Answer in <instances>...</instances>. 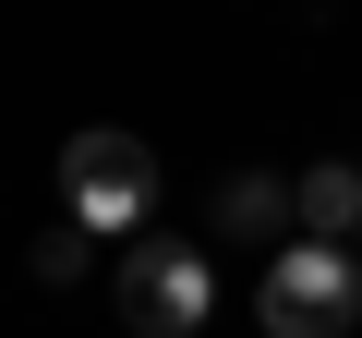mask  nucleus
<instances>
[{
	"instance_id": "2",
	"label": "nucleus",
	"mask_w": 362,
	"mask_h": 338,
	"mask_svg": "<svg viewBox=\"0 0 362 338\" xmlns=\"http://www.w3.org/2000/svg\"><path fill=\"white\" fill-rule=\"evenodd\" d=\"M61 218H85L97 242H133L145 218H157V145L145 133H73L61 145Z\"/></svg>"
},
{
	"instance_id": "6",
	"label": "nucleus",
	"mask_w": 362,
	"mask_h": 338,
	"mask_svg": "<svg viewBox=\"0 0 362 338\" xmlns=\"http://www.w3.org/2000/svg\"><path fill=\"white\" fill-rule=\"evenodd\" d=\"M85 242H97V230H85V218H61V230L37 242V278H49V290H73V278H85Z\"/></svg>"
},
{
	"instance_id": "5",
	"label": "nucleus",
	"mask_w": 362,
	"mask_h": 338,
	"mask_svg": "<svg viewBox=\"0 0 362 338\" xmlns=\"http://www.w3.org/2000/svg\"><path fill=\"white\" fill-rule=\"evenodd\" d=\"M218 218H230V242H266V230H302V194L278 182V169H242Z\"/></svg>"
},
{
	"instance_id": "3",
	"label": "nucleus",
	"mask_w": 362,
	"mask_h": 338,
	"mask_svg": "<svg viewBox=\"0 0 362 338\" xmlns=\"http://www.w3.org/2000/svg\"><path fill=\"white\" fill-rule=\"evenodd\" d=\"M218 314V266L194 242H133L121 254V326L133 338H194Z\"/></svg>"
},
{
	"instance_id": "1",
	"label": "nucleus",
	"mask_w": 362,
	"mask_h": 338,
	"mask_svg": "<svg viewBox=\"0 0 362 338\" xmlns=\"http://www.w3.org/2000/svg\"><path fill=\"white\" fill-rule=\"evenodd\" d=\"M254 314H266V338H350L362 326V254L350 242H278L254 278Z\"/></svg>"
},
{
	"instance_id": "4",
	"label": "nucleus",
	"mask_w": 362,
	"mask_h": 338,
	"mask_svg": "<svg viewBox=\"0 0 362 338\" xmlns=\"http://www.w3.org/2000/svg\"><path fill=\"white\" fill-rule=\"evenodd\" d=\"M290 194H302V242H350V230H362V169L314 157V169H302Z\"/></svg>"
},
{
	"instance_id": "7",
	"label": "nucleus",
	"mask_w": 362,
	"mask_h": 338,
	"mask_svg": "<svg viewBox=\"0 0 362 338\" xmlns=\"http://www.w3.org/2000/svg\"><path fill=\"white\" fill-rule=\"evenodd\" d=\"M350 242H362V230H350Z\"/></svg>"
}]
</instances>
